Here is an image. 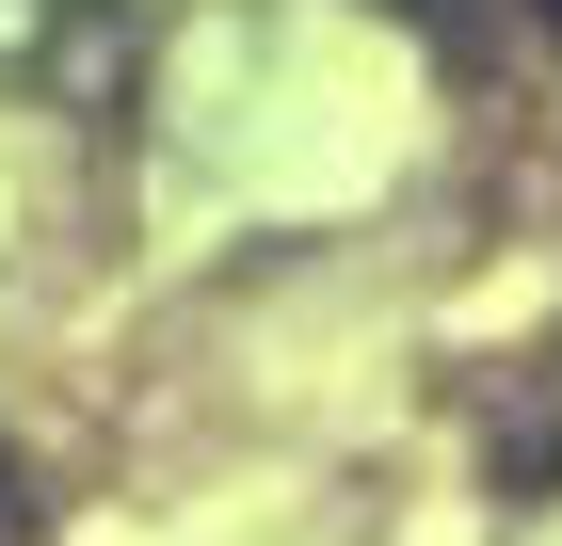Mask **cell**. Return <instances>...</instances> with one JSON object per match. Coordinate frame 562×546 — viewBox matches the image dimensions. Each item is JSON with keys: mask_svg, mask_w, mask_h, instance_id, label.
<instances>
[{"mask_svg": "<svg viewBox=\"0 0 562 546\" xmlns=\"http://www.w3.org/2000/svg\"><path fill=\"white\" fill-rule=\"evenodd\" d=\"M530 16H547V33H562V0H530Z\"/></svg>", "mask_w": 562, "mask_h": 546, "instance_id": "1", "label": "cell"}]
</instances>
